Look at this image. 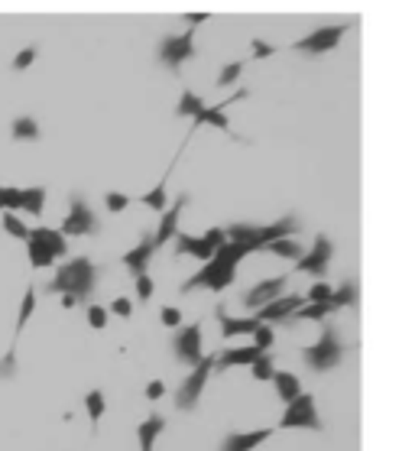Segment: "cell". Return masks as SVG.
Returning <instances> with one entry per match:
<instances>
[{
    "instance_id": "1",
    "label": "cell",
    "mask_w": 415,
    "mask_h": 451,
    "mask_svg": "<svg viewBox=\"0 0 415 451\" xmlns=\"http://www.w3.org/2000/svg\"><path fill=\"white\" fill-rule=\"evenodd\" d=\"M97 286V267L88 257L65 260L55 269V280L46 282V292H59V296H72L75 302H88L95 296Z\"/></svg>"
},
{
    "instance_id": "2",
    "label": "cell",
    "mask_w": 415,
    "mask_h": 451,
    "mask_svg": "<svg viewBox=\"0 0 415 451\" xmlns=\"http://www.w3.org/2000/svg\"><path fill=\"white\" fill-rule=\"evenodd\" d=\"M344 354H347V344L338 338V328L334 325H325L318 334V341L302 347V361L309 370L315 374H328V370H338L344 364Z\"/></svg>"
},
{
    "instance_id": "3",
    "label": "cell",
    "mask_w": 415,
    "mask_h": 451,
    "mask_svg": "<svg viewBox=\"0 0 415 451\" xmlns=\"http://www.w3.org/2000/svg\"><path fill=\"white\" fill-rule=\"evenodd\" d=\"M214 361H218V354H208L198 367H192V374L185 376L179 383V390H175V409L192 412V409L198 406V399H202L204 387H208V380H211V374H214Z\"/></svg>"
},
{
    "instance_id": "4",
    "label": "cell",
    "mask_w": 415,
    "mask_h": 451,
    "mask_svg": "<svg viewBox=\"0 0 415 451\" xmlns=\"http://www.w3.org/2000/svg\"><path fill=\"white\" fill-rule=\"evenodd\" d=\"M351 26L354 23H328V26H318V30H311L309 36L296 39V43H292V52H298V55H325V52H331V49L341 46V39L347 36Z\"/></svg>"
},
{
    "instance_id": "5",
    "label": "cell",
    "mask_w": 415,
    "mask_h": 451,
    "mask_svg": "<svg viewBox=\"0 0 415 451\" xmlns=\"http://www.w3.org/2000/svg\"><path fill=\"white\" fill-rule=\"evenodd\" d=\"M279 429H309V432H325V422L318 416V403L311 393H302L292 403H286Z\"/></svg>"
},
{
    "instance_id": "6",
    "label": "cell",
    "mask_w": 415,
    "mask_h": 451,
    "mask_svg": "<svg viewBox=\"0 0 415 451\" xmlns=\"http://www.w3.org/2000/svg\"><path fill=\"white\" fill-rule=\"evenodd\" d=\"M237 269L221 263V260H208L189 282H182V292H195V289H208V292H224L227 286H234Z\"/></svg>"
},
{
    "instance_id": "7",
    "label": "cell",
    "mask_w": 415,
    "mask_h": 451,
    "mask_svg": "<svg viewBox=\"0 0 415 451\" xmlns=\"http://www.w3.org/2000/svg\"><path fill=\"white\" fill-rule=\"evenodd\" d=\"M224 240H227L224 227H211V231L202 234V237H195V234H175L172 237L179 257H195V260H202V263H208V260L218 253V247H221Z\"/></svg>"
},
{
    "instance_id": "8",
    "label": "cell",
    "mask_w": 415,
    "mask_h": 451,
    "mask_svg": "<svg viewBox=\"0 0 415 451\" xmlns=\"http://www.w3.org/2000/svg\"><path fill=\"white\" fill-rule=\"evenodd\" d=\"M59 234L68 240V237H88L97 234V215L91 211V204L81 198V195H72V204H68V215L62 218L59 224Z\"/></svg>"
},
{
    "instance_id": "9",
    "label": "cell",
    "mask_w": 415,
    "mask_h": 451,
    "mask_svg": "<svg viewBox=\"0 0 415 451\" xmlns=\"http://www.w3.org/2000/svg\"><path fill=\"white\" fill-rule=\"evenodd\" d=\"M172 354L175 361L185 367H198L204 361V351H202V322H192V325H182L179 332L172 334Z\"/></svg>"
},
{
    "instance_id": "10",
    "label": "cell",
    "mask_w": 415,
    "mask_h": 451,
    "mask_svg": "<svg viewBox=\"0 0 415 451\" xmlns=\"http://www.w3.org/2000/svg\"><path fill=\"white\" fill-rule=\"evenodd\" d=\"M156 55H160V62L166 65V68H172V72L182 68L189 59H195V30H185V32H179V36H162Z\"/></svg>"
},
{
    "instance_id": "11",
    "label": "cell",
    "mask_w": 415,
    "mask_h": 451,
    "mask_svg": "<svg viewBox=\"0 0 415 451\" xmlns=\"http://www.w3.org/2000/svg\"><path fill=\"white\" fill-rule=\"evenodd\" d=\"M331 257H334V244H331L328 234H315L311 240V250H305L302 257L296 260V273H309V276H325L331 267Z\"/></svg>"
},
{
    "instance_id": "12",
    "label": "cell",
    "mask_w": 415,
    "mask_h": 451,
    "mask_svg": "<svg viewBox=\"0 0 415 451\" xmlns=\"http://www.w3.org/2000/svg\"><path fill=\"white\" fill-rule=\"evenodd\" d=\"M305 305V296H298V292H289V296H279V299H273L269 305H263V309L253 311V318L260 325H273V322H286V318H292L298 309Z\"/></svg>"
},
{
    "instance_id": "13",
    "label": "cell",
    "mask_w": 415,
    "mask_h": 451,
    "mask_svg": "<svg viewBox=\"0 0 415 451\" xmlns=\"http://www.w3.org/2000/svg\"><path fill=\"white\" fill-rule=\"evenodd\" d=\"M192 202V195L189 192H182L175 202H172V208H166L160 218V227H156V234H153V244H156V250L166 247L172 237L179 234V221H182V211H185V204Z\"/></svg>"
},
{
    "instance_id": "14",
    "label": "cell",
    "mask_w": 415,
    "mask_h": 451,
    "mask_svg": "<svg viewBox=\"0 0 415 451\" xmlns=\"http://www.w3.org/2000/svg\"><path fill=\"white\" fill-rule=\"evenodd\" d=\"M286 286H289V276H273V280L256 282L253 289H247V292H244V305H247L250 311L263 309V305H269L273 299H279V296L286 292Z\"/></svg>"
},
{
    "instance_id": "15",
    "label": "cell",
    "mask_w": 415,
    "mask_h": 451,
    "mask_svg": "<svg viewBox=\"0 0 415 451\" xmlns=\"http://www.w3.org/2000/svg\"><path fill=\"white\" fill-rule=\"evenodd\" d=\"M244 97H250V91H237L234 97H227V101H221V104H204L202 111H198V114H195V124H192V130H198V127H204V124H211V127H218V130H224V133H234V130H231V120L224 117V108H227V104H231V101H244Z\"/></svg>"
},
{
    "instance_id": "16",
    "label": "cell",
    "mask_w": 415,
    "mask_h": 451,
    "mask_svg": "<svg viewBox=\"0 0 415 451\" xmlns=\"http://www.w3.org/2000/svg\"><path fill=\"white\" fill-rule=\"evenodd\" d=\"M153 257H156V244H153V234H143V237H139L137 247H130L120 260H124V267H127L133 276H143V273H146V267L153 263Z\"/></svg>"
},
{
    "instance_id": "17",
    "label": "cell",
    "mask_w": 415,
    "mask_h": 451,
    "mask_svg": "<svg viewBox=\"0 0 415 451\" xmlns=\"http://www.w3.org/2000/svg\"><path fill=\"white\" fill-rule=\"evenodd\" d=\"M273 429H253V432H227L221 439V448L218 451H253L260 448L263 441H269Z\"/></svg>"
},
{
    "instance_id": "18",
    "label": "cell",
    "mask_w": 415,
    "mask_h": 451,
    "mask_svg": "<svg viewBox=\"0 0 415 451\" xmlns=\"http://www.w3.org/2000/svg\"><path fill=\"white\" fill-rule=\"evenodd\" d=\"M214 315H218V325H221V334H224V338L253 334L256 328H260V322H256L253 315H247V318H234V315H227V309H224V305H218V309H214Z\"/></svg>"
},
{
    "instance_id": "19",
    "label": "cell",
    "mask_w": 415,
    "mask_h": 451,
    "mask_svg": "<svg viewBox=\"0 0 415 451\" xmlns=\"http://www.w3.org/2000/svg\"><path fill=\"white\" fill-rule=\"evenodd\" d=\"M30 240L39 244V247H46L55 260L68 253V240L59 234V227H30Z\"/></svg>"
},
{
    "instance_id": "20",
    "label": "cell",
    "mask_w": 415,
    "mask_h": 451,
    "mask_svg": "<svg viewBox=\"0 0 415 451\" xmlns=\"http://www.w3.org/2000/svg\"><path fill=\"white\" fill-rule=\"evenodd\" d=\"M166 432V419L162 416H146V419L137 425V441H139V451H156V439Z\"/></svg>"
},
{
    "instance_id": "21",
    "label": "cell",
    "mask_w": 415,
    "mask_h": 451,
    "mask_svg": "<svg viewBox=\"0 0 415 451\" xmlns=\"http://www.w3.org/2000/svg\"><path fill=\"white\" fill-rule=\"evenodd\" d=\"M273 387H276V396L282 403H292L296 396H302V383H298L296 374H289V370H276L273 374Z\"/></svg>"
},
{
    "instance_id": "22",
    "label": "cell",
    "mask_w": 415,
    "mask_h": 451,
    "mask_svg": "<svg viewBox=\"0 0 415 451\" xmlns=\"http://www.w3.org/2000/svg\"><path fill=\"white\" fill-rule=\"evenodd\" d=\"M351 305H357V282L347 280V282H341L338 289H331V296H328V309H331V315H334V311L351 309Z\"/></svg>"
},
{
    "instance_id": "23",
    "label": "cell",
    "mask_w": 415,
    "mask_h": 451,
    "mask_svg": "<svg viewBox=\"0 0 415 451\" xmlns=\"http://www.w3.org/2000/svg\"><path fill=\"white\" fill-rule=\"evenodd\" d=\"M20 211L39 218L46 211V189L43 185H32V189H20Z\"/></svg>"
},
{
    "instance_id": "24",
    "label": "cell",
    "mask_w": 415,
    "mask_h": 451,
    "mask_svg": "<svg viewBox=\"0 0 415 451\" xmlns=\"http://www.w3.org/2000/svg\"><path fill=\"white\" fill-rule=\"evenodd\" d=\"M166 189H169V172H166V175H162L160 182L153 185V189H149V192H143V198H139V202L146 204L149 211H166V204H169V195H166Z\"/></svg>"
},
{
    "instance_id": "25",
    "label": "cell",
    "mask_w": 415,
    "mask_h": 451,
    "mask_svg": "<svg viewBox=\"0 0 415 451\" xmlns=\"http://www.w3.org/2000/svg\"><path fill=\"white\" fill-rule=\"evenodd\" d=\"M10 137H13V140L30 143V140H39V137H43V130H39V124H36L32 117H17L10 124Z\"/></svg>"
},
{
    "instance_id": "26",
    "label": "cell",
    "mask_w": 415,
    "mask_h": 451,
    "mask_svg": "<svg viewBox=\"0 0 415 451\" xmlns=\"http://www.w3.org/2000/svg\"><path fill=\"white\" fill-rule=\"evenodd\" d=\"M32 311H36V289H32V286H26V292H23V302H20V311H17V332H13V341L20 338V332L26 328V322L32 318Z\"/></svg>"
},
{
    "instance_id": "27",
    "label": "cell",
    "mask_w": 415,
    "mask_h": 451,
    "mask_svg": "<svg viewBox=\"0 0 415 451\" xmlns=\"http://www.w3.org/2000/svg\"><path fill=\"white\" fill-rule=\"evenodd\" d=\"M263 250H269L273 257L292 260V263H296V260L302 257V253H305V250L298 247V244H296V240H292V237H286V240H273V244H267V247H263Z\"/></svg>"
},
{
    "instance_id": "28",
    "label": "cell",
    "mask_w": 415,
    "mask_h": 451,
    "mask_svg": "<svg viewBox=\"0 0 415 451\" xmlns=\"http://www.w3.org/2000/svg\"><path fill=\"white\" fill-rule=\"evenodd\" d=\"M328 315H331L328 302H309V305H302L292 318H298V322H325Z\"/></svg>"
},
{
    "instance_id": "29",
    "label": "cell",
    "mask_w": 415,
    "mask_h": 451,
    "mask_svg": "<svg viewBox=\"0 0 415 451\" xmlns=\"http://www.w3.org/2000/svg\"><path fill=\"white\" fill-rule=\"evenodd\" d=\"M202 108H204L202 97L185 88V91H182V97H179V104H175V114H179V117H195V114H198Z\"/></svg>"
},
{
    "instance_id": "30",
    "label": "cell",
    "mask_w": 415,
    "mask_h": 451,
    "mask_svg": "<svg viewBox=\"0 0 415 451\" xmlns=\"http://www.w3.org/2000/svg\"><path fill=\"white\" fill-rule=\"evenodd\" d=\"M85 409H88V419H91V425H97L101 422V416L107 412V399L101 390H91L85 396Z\"/></svg>"
},
{
    "instance_id": "31",
    "label": "cell",
    "mask_w": 415,
    "mask_h": 451,
    "mask_svg": "<svg viewBox=\"0 0 415 451\" xmlns=\"http://www.w3.org/2000/svg\"><path fill=\"white\" fill-rule=\"evenodd\" d=\"M0 224H3V231H7V234L17 237V240H23V244L30 240V227L23 224V221L13 215V211H3V215H0Z\"/></svg>"
},
{
    "instance_id": "32",
    "label": "cell",
    "mask_w": 415,
    "mask_h": 451,
    "mask_svg": "<svg viewBox=\"0 0 415 451\" xmlns=\"http://www.w3.org/2000/svg\"><path fill=\"white\" fill-rule=\"evenodd\" d=\"M26 253H30V267L32 269H49L55 263L52 253H49L46 247H39V244H32V240H26Z\"/></svg>"
},
{
    "instance_id": "33",
    "label": "cell",
    "mask_w": 415,
    "mask_h": 451,
    "mask_svg": "<svg viewBox=\"0 0 415 451\" xmlns=\"http://www.w3.org/2000/svg\"><path fill=\"white\" fill-rule=\"evenodd\" d=\"M273 374H276V370H273V357H269V354H260L253 364H250V376H253V380H260V383L273 380Z\"/></svg>"
},
{
    "instance_id": "34",
    "label": "cell",
    "mask_w": 415,
    "mask_h": 451,
    "mask_svg": "<svg viewBox=\"0 0 415 451\" xmlns=\"http://www.w3.org/2000/svg\"><path fill=\"white\" fill-rule=\"evenodd\" d=\"M244 59H237V62H227L221 68V75H218V88H231L237 81V78H240V72H244Z\"/></svg>"
},
{
    "instance_id": "35",
    "label": "cell",
    "mask_w": 415,
    "mask_h": 451,
    "mask_svg": "<svg viewBox=\"0 0 415 451\" xmlns=\"http://www.w3.org/2000/svg\"><path fill=\"white\" fill-rule=\"evenodd\" d=\"M36 55H39V46H23L20 52L13 55V72H26L36 62Z\"/></svg>"
},
{
    "instance_id": "36",
    "label": "cell",
    "mask_w": 415,
    "mask_h": 451,
    "mask_svg": "<svg viewBox=\"0 0 415 451\" xmlns=\"http://www.w3.org/2000/svg\"><path fill=\"white\" fill-rule=\"evenodd\" d=\"M0 211H20V189L0 185Z\"/></svg>"
},
{
    "instance_id": "37",
    "label": "cell",
    "mask_w": 415,
    "mask_h": 451,
    "mask_svg": "<svg viewBox=\"0 0 415 451\" xmlns=\"http://www.w3.org/2000/svg\"><path fill=\"white\" fill-rule=\"evenodd\" d=\"M273 341H276V334H273L269 325H260V328L253 332V347H256V351H263V354H267L269 347H273Z\"/></svg>"
},
{
    "instance_id": "38",
    "label": "cell",
    "mask_w": 415,
    "mask_h": 451,
    "mask_svg": "<svg viewBox=\"0 0 415 451\" xmlns=\"http://www.w3.org/2000/svg\"><path fill=\"white\" fill-rule=\"evenodd\" d=\"M107 318H110V311H107L104 305H88V325H91L95 332H104Z\"/></svg>"
},
{
    "instance_id": "39",
    "label": "cell",
    "mask_w": 415,
    "mask_h": 451,
    "mask_svg": "<svg viewBox=\"0 0 415 451\" xmlns=\"http://www.w3.org/2000/svg\"><path fill=\"white\" fill-rule=\"evenodd\" d=\"M104 204H107V211H110V215H120V211H127L130 195H124V192H107L104 195Z\"/></svg>"
},
{
    "instance_id": "40",
    "label": "cell",
    "mask_w": 415,
    "mask_h": 451,
    "mask_svg": "<svg viewBox=\"0 0 415 451\" xmlns=\"http://www.w3.org/2000/svg\"><path fill=\"white\" fill-rule=\"evenodd\" d=\"M10 376H17V347L0 357V380H10Z\"/></svg>"
},
{
    "instance_id": "41",
    "label": "cell",
    "mask_w": 415,
    "mask_h": 451,
    "mask_svg": "<svg viewBox=\"0 0 415 451\" xmlns=\"http://www.w3.org/2000/svg\"><path fill=\"white\" fill-rule=\"evenodd\" d=\"M331 289H334V286H328V282H325V280H318V282H315V286H311L309 292H305V302H328Z\"/></svg>"
},
{
    "instance_id": "42",
    "label": "cell",
    "mask_w": 415,
    "mask_h": 451,
    "mask_svg": "<svg viewBox=\"0 0 415 451\" xmlns=\"http://www.w3.org/2000/svg\"><path fill=\"white\" fill-rule=\"evenodd\" d=\"M153 292H156V282H153V276L149 273H143V276H137V299H153Z\"/></svg>"
},
{
    "instance_id": "43",
    "label": "cell",
    "mask_w": 415,
    "mask_h": 451,
    "mask_svg": "<svg viewBox=\"0 0 415 451\" xmlns=\"http://www.w3.org/2000/svg\"><path fill=\"white\" fill-rule=\"evenodd\" d=\"M160 322L166 325V328H182V311L175 309V305H166V309L160 311Z\"/></svg>"
},
{
    "instance_id": "44",
    "label": "cell",
    "mask_w": 415,
    "mask_h": 451,
    "mask_svg": "<svg viewBox=\"0 0 415 451\" xmlns=\"http://www.w3.org/2000/svg\"><path fill=\"white\" fill-rule=\"evenodd\" d=\"M110 311L120 315V318H130V315H133V302H130L127 296H117V299L110 302Z\"/></svg>"
},
{
    "instance_id": "45",
    "label": "cell",
    "mask_w": 415,
    "mask_h": 451,
    "mask_svg": "<svg viewBox=\"0 0 415 451\" xmlns=\"http://www.w3.org/2000/svg\"><path fill=\"white\" fill-rule=\"evenodd\" d=\"M143 396L153 399V403H156V399H162V396H166V383H162V380H149L146 390H143Z\"/></svg>"
},
{
    "instance_id": "46",
    "label": "cell",
    "mask_w": 415,
    "mask_h": 451,
    "mask_svg": "<svg viewBox=\"0 0 415 451\" xmlns=\"http://www.w3.org/2000/svg\"><path fill=\"white\" fill-rule=\"evenodd\" d=\"M250 46H253V59H269V55L276 52V46H269L267 39H253Z\"/></svg>"
},
{
    "instance_id": "47",
    "label": "cell",
    "mask_w": 415,
    "mask_h": 451,
    "mask_svg": "<svg viewBox=\"0 0 415 451\" xmlns=\"http://www.w3.org/2000/svg\"><path fill=\"white\" fill-rule=\"evenodd\" d=\"M182 20L189 23V30H195V26H202L204 20H211V17H208V13H189V17H182Z\"/></svg>"
}]
</instances>
